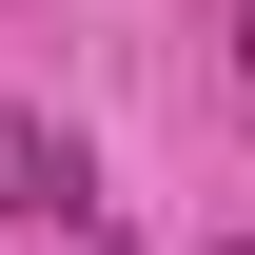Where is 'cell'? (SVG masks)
<instances>
[{"label":"cell","instance_id":"7a4b0ae2","mask_svg":"<svg viewBox=\"0 0 255 255\" xmlns=\"http://www.w3.org/2000/svg\"><path fill=\"white\" fill-rule=\"evenodd\" d=\"M236 98H255V20H236Z\"/></svg>","mask_w":255,"mask_h":255},{"label":"cell","instance_id":"6da1fadb","mask_svg":"<svg viewBox=\"0 0 255 255\" xmlns=\"http://www.w3.org/2000/svg\"><path fill=\"white\" fill-rule=\"evenodd\" d=\"M0 216H39V236H79V216H98L79 137H59V118H20V98H0Z\"/></svg>","mask_w":255,"mask_h":255}]
</instances>
